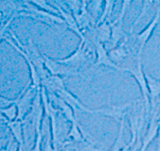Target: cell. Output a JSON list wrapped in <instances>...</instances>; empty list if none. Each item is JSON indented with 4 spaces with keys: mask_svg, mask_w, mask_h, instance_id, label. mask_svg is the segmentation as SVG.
Instances as JSON below:
<instances>
[{
    "mask_svg": "<svg viewBox=\"0 0 160 151\" xmlns=\"http://www.w3.org/2000/svg\"><path fill=\"white\" fill-rule=\"evenodd\" d=\"M74 151H102L101 149H98L96 147L95 145L90 144V143H83L82 144V146L76 148Z\"/></svg>",
    "mask_w": 160,
    "mask_h": 151,
    "instance_id": "16",
    "label": "cell"
},
{
    "mask_svg": "<svg viewBox=\"0 0 160 151\" xmlns=\"http://www.w3.org/2000/svg\"><path fill=\"white\" fill-rule=\"evenodd\" d=\"M158 111H159V108H157L150 112L151 118L150 120L145 134L144 135V137L141 140V145L139 151L146 150L152 141L158 137V130L160 128V125L158 124Z\"/></svg>",
    "mask_w": 160,
    "mask_h": 151,
    "instance_id": "5",
    "label": "cell"
},
{
    "mask_svg": "<svg viewBox=\"0 0 160 151\" xmlns=\"http://www.w3.org/2000/svg\"><path fill=\"white\" fill-rule=\"evenodd\" d=\"M44 58V66L46 69L49 72L51 75L53 76H80L84 78V74L80 71L79 69L68 65L66 64L61 63L57 60L48 57L43 55Z\"/></svg>",
    "mask_w": 160,
    "mask_h": 151,
    "instance_id": "3",
    "label": "cell"
},
{
    "mask_svg": "<svg viewBox=\"0 0 160 151\" xmlns=\"http://www.w3.org/2000/svg\"><path fill=\"white\" fill-rule=\"evenodd\" d=\"M156 151H160V128L158 130V137H157V149Z\"/></svg>",
    "mask_w": 160,
    "mask_h": 151,
    "instance_id": "19",
    "label": "cell"
},
{
    "mask_svg": "<svg viewBox=\"0 0 160 151\" xmlns=\"http://www.w3.org/2000/svg\"><path fill=\"white\" fill-rule=\"evenodd\" d=\"M30 3H33L34 5H35L36 7H38V8H40L41 10L45 11L47 13L49 12V13H53V14L55 13L57 16L60 15L57 8H55L52 6H51L47 2V1H44V0H42V1H30Z\"/></svg>",
    "mask_w": 160,
    "mask_h": 151,
    "instance_id": "13",
    "label": "cell"
},
{
    "mask_svg": "<svg viewBox=\"0 0 160 151\" xmlns=\"http://www.w3.org/2000/svg\"><path fill=\"white\" fill-rule=\"evenodd\" d=\"M158 124H159V125H160V117L158 118Z\"/></svg>",
    "mask_w": 160,
    "mask_h": 151,
    "instance_id": "22",
    "label": "cell"
},
{
    "mask_svg": "<svg viewBox=\"0 0 160 151\" xmlns=\"http://www.w3.org/2000/svg\"><path fill=\"white\" fill-rule=\"evenodd\" d=\"M36 140L34 142V147L31 151H41V147H42V130H39L36 132Z\"/></svg>",
    "mask_w": 160,
    "mask_h": 151,
    "instance_id": "15",
    "label": "cell"
},
{
    "mask_svg": "<svg viewBox=\"0 0 160 151\" xmlns=\"http://www.w3.org/2000/svg\"><path fill=\"white\" fill-rule=\"evenodd\" d=\"M130 3L131 1H123L121 12H120L118 17L113 21V22L110 23V25H111V38H110V42H109V43H110L109 51L118 46L119 43L128 34L123 30L122 27H123V18H124L125 13H126L127 8Z\"/></svg>",
    "mask_w": 160,
    "mask_h": 151,
    "instance_id": "2",
    "label": "cell"
},
{
    "mask_svg": "<svg viewBox=\"0 0 160 151\" xmlns=\"http://www.w3.org/2000/svg\"><path fill=\"white\" fill-rule=\"evenodd\" d=\"M40 89L41 88H36L32 86L29 88L27 87V90L25 91V93L16 100L15 104L17 107V117L16 120H23L25 114L32 109L36 95Z\"/></svg>",
    "mask_w": 160,
    "mask_h": 151,
    "instance_id": "4",
    "label": "cell"
},
{
    "mask_svg": "<svg viewBox=\"0 0 160 151\" xmlns=\"http://www.w3.org/2000/svg\"><path fill=\"white\" fill-rule=\"evenodd\" d=\"M14 102H15V101H10V100H8V99L2 98V97H0V106H6V105H8Z\"/></svg>",
    "mask_w": 160,
    "mask_h": 151,
    "instance_id": "18",
    "label": "cell"
},
{
    "mask_svg": "<svg viewBox=\"0 0 160 151\" xmlns=\"http://www.w3.org/2000/svg\"><path fill=\"white\" fill-rule=\"evenodd\" d=\"M2 113L4 114L5 117L8 118L10 122L16 120L17 117V105H12L10 107L7 108V109H2Z\"/></svg>",
    "mask_w": 160,
    "mask_h": 151,
    "instance_id": "14",
    "label": "cell"
},
{
    "mask_svg": "<svg viewBox=\"0 0 160 151\" xmlns=\"http://www.w3.org/2000/svg\"><path fill=\"white\" fill-rule=\"evenodd\" d=\"M145 75L148 89H149V93H150V106H151L150 112H151L157 108H159V106H157V101L160 97V81L152 77L147 72H145Z\"/></svg>",
    "mask_w": 160,
    "mask_h": 151,
    "instance_id": "7",
    "label": "cell"
},
{
    "mask_svg": "<svg viewBox=\"0 0 160 151\" xmlns=\"http://www.w3.org/2000/svg\"><path fill=\"white\" fill-rule=\"evenodd\" d=\"M126 72L130 73L137 80V83L139 84L141 88V94H142V100H143V107L145 111V118H147L150 114V93L148 89L147 83L145 79V72L142 67V61H141V56H138L136 57L132 64L128 68Z\"/></svg>",
    "mask_w": 160,
    "mask_h": 151,
    "instance_id": "1",
    "label": "cell"
},
{
    "mask_svg": "<svg viewBox=\"0 0 160 151\" xmlns=\"http://www.w3.org/2000/svg\"><path fill=\"white\" fill-rule=\"evenodd\" d=\"M91 3H92V5L93 6V8H99V7L102 4V1H93V2H92ZM98 12H99V8L94 9L92 13H91V15L92 16L93 18H94L95 20H96V17L94 14H97V13H98Z\"/></svg>",
    "mask_w": 160,
    "mask_h": 151,
    "instance_id": "17",
    "label": "cell"
},
{
    "mask_svg": "<svg viewBox=\"0 0 160 151\" xmlns=\"http://www.w3.org/2000/svg\"><path fill=\"white\" fill-rule=\"evenodd\" d=\"M114 1H105V8H104L102 15L100 17L99 20L97 21V25L103 23L105 21L106 22H110L111 23V16L113 13V9H114Z\"/></svg>",
    "mask_w": 160,
    "mask_h": 151,
    "instance_id": "10",
    "label": "cell"
},
{
    "mask_svg": "<svg viewBox=\"0 0 160 151\" xmlns=\"http://www.w3.org/2000/svg\"><path fill=\"white\" fill-rule=\"evenodd\" d=\"M160 117V107H159V111H158V118Z\"/></svg>",
    "mask_w": 160,
    "mask_h": 151,
    "instance_id": "21",
    "label": "cell"
},
{
    "mask_svg": "<svg viewBox=\"0 0 160 151\" xmlns=\"http://www.w3.org/2000/svg\"><path fill=\"white\" fill-rule=\"evenodd\" d=\"M41 87L48 92L49 95H56L58 92L65 88L64 78L60 76L48 75L44 79L41 80Z\"/></svg>",
    "mask_w": 160,
    "mask_h": 151,
    "instance_id": "8",
    "label": "cell"
},
{
    "mask_svg": "<svg viewBox=\"0 0 160 151\" xmlns=\"http://www.w3.org/2000/svg\"><path fill=\"white\" fill-rule=\"evenodd\" d=\"M8 124L12 132L14 137L17 139V141L20 143V145H23L24 139L22 137V121L14 120V121L9 122Z\"/></svg>",
    "mask_w": 160,
    "mask_h": 151,
    "instance_id": "12",
    "label": "cell"
},
{
    "mask_svg": "<svg viewBox=\"0 0 160 151\" xmlns=\"http://www.w3.org/2000/svg\"><path fill=\"white\" fill-rule=\"evenodd\" d=\"M96 48V54H97V59H96L95 66H100V65H104L105 67L111 68V69H116L119 71L118 66L110 60L108 51L105 49L103 43L95 41L93 43Z\"/></svg>",
    "mask_w": 160,
    "mask_h": 151,
    "instance_id": "6",
    "label": "cell"
},
{
    "mask_svg": "<svg viewBox=\"0 0 160 151\" xmlns=\"http://www.w3.org/2000/svg\"><path fill=\"white\" fill-rule=\"evenodd\" d=\"M119 130H118V137L116 138L115 141H114V145L112 146L111 149L110 151H121V149L123 148L126 145H124L123 142V131H124V126H125V118H122V120L119 121Z\"/></svg>",
    "mask_w": 160,
    "mask_h": 151,
    "instance_id": "11",
    "label": "cell"
},
{
    "mask_svg": "<svg viewBox=\"0 0 160 151\" xmlns=\"http://www.w3.org/2000/svg\"><path fill=\"white\" fill-rule=\"evenodd\" d=\"M0 119L6 120V117H5V116L3 115V113H2V109H1V108H0Z\"/></svg>",
    "mask_w": 160,
    "mask_h": 151,
    "instance_id": "20",
    "label": "cell"
},
{
    "mask_svg": "<svg viewBox=\"0 0 160 151\" xmlns=\"http://www.w3.org/2000/svg\"><path fill=\"white\" fill-rule=\"evenodd\" d=\"M93 34L96 39L101 43L110 42L111 38V25L110 22H103L100 25H96L93 29Z\"/></svg>",
    "mask_w": 160,
    "mask_h": 151,
    "instance_id": "9",
    "label": "cell"
}]
</instances>
